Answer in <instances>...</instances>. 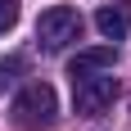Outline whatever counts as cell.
<instances>
[{
    "instance_id": "6da1fadb",
    "label": "cell",
    "mask_w": 131,
    "mask_h": 131,
    "mask_svg": "<svg viewBox=\"0 0 131 131\" xmlns=\"http://www.w3.org/2000/svg\"><path fill=\"white\" fill-rule=\"evenodd\" d=\"M9 113H14V127L41 131V127H50V122L59 118V95H54L50 81H32V86L18 91V100H14Z\"/></svg>"
},
{
    "instance_id": "7a4b0ae2",
    "label": "cell",
    "mask_w": 131,
    "mask_h": 131,
    "mask_svg": "<svg viewBox=\"0 0 131 131\" xmlns=\"http://www.w3.org/2000/svg\"><path fill=\"white\" fill-rule=\"evenodd\" d=\"M36 41H41L50 54H59L63 45L81 41V14L72 9V5H54V9H45V14L36 18Z\"/></svg>"
},
{
    "instance_id": "3957f363",
    "label": "cell",
    "mask_w": 131,
    "mask_h": 131,
    "mask_svg": "<svg viewBox=\"0 0 131 131\" xmlns=\"http://www.w3.org/2000/svg\"><path fill=\"white\" fill-rule=\"evenodd\" d=\"M113 100H118V77H113V68H108V72L72 77V108H77V113H104Z\"/></svg>"
},
{
    "instance_id": "277c9868",
    "label": "cell",
    "mask_w": 131,
    "mask_h": 131,
    "mask_svg": "<svg viewBox=\"0 0 131 131\" xmlns=\"http://www.w3.org/2000/svg\"><path fill=\"white\" fill-rule=\"evenodd\" d=\"M95 27H100V36L104 41H122L131 32V0H113L104 9L95 14Z\"/></svg>"
},
{
    "instance_id": "5b68a950",
    "label": "cell",
    "mask_w": 131,
    "mask_h": 131,
    "mask_svg": "<svg viewBox=\"0 0 131 131\" xmlns=\"http://www.w3.org/2000/svg\"><path fill=\"white\" fill-rule=\"evenodd\" d=\"M118 63V50L113 45H91V50H77L72 63H68V77H86V72H108Z\"/></svg>"
},
{
    "instance_id": "8992f818",
    "label": "cell",
    "mask_w": 131,
    "mask_h": 131,
    "mask_svg": "<svg viewBox=\"0 0 131 131\" xmlns=\"http://www.w3.org/2000/svg\"><path fill=\"white\" fill-rule=\"evenodd\" d=\"M23 72H27V59H23V54H9V59H0V91H5L9 81H18Z\"/></svg>"
},
{
    "instance_id": "52a82bcc",
    "label": "cell",
    "mask_w": 131,
    "mask_h": 131,
    "mask_svg": "<svg viewBox=\"0 0 131 131\" xmlns=\"http://www.w3.org/2000/svg\"><path fill=\"white\" fill-rule=\"evenodd\" d=\"M18 23V0H0V32H9Z\"/></svg>"
}]
</instances>
